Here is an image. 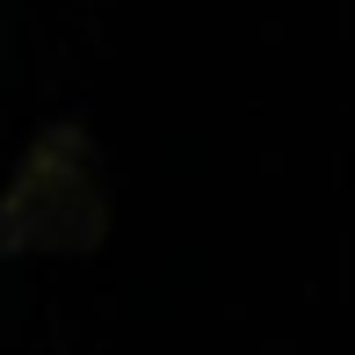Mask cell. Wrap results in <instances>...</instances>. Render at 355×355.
Masks as SVG:
<instances>
[{
  "label": "cell",
  "instance_id": "cell-1",
  "mask_svg": "<svg viewBox=\"0 0 355 355\" xmlns=\"http://www.w3.org/2000/svg\"><path fill=\"white\" fill-rule=\"evenodd\" d=\"M109 232L102 153L80 123H51L0 189V261L8 254H94Z\"/></svg>",
  "mask_w": 355,
  "mask_h": 355
}]
</instances>
